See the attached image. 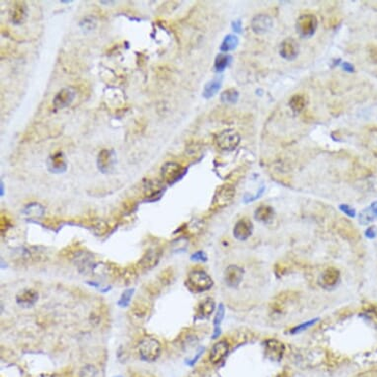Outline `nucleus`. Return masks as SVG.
<instances>
[{"mask_svg": "<svg viewBox=\"0 0 377 377\" xmlns=\"http://www.w3.org/2000/svg\"><path fill=\"white\" fill-rule=\"evenodd\" d=\"M186 285L191 291L199 293L210 289L213 285V281L204 271L194 270L188 273Z\"/></svg>", "mask_w": 377, "mask_h": 377, "instance_id": "1", "label": "nucleus"}, {"mask_svg": "<svg viewBox=\"0 0 377 377\" xmlns=\"http://www.w3.org/2000/svg\"><path fill=\"white\" fill-rule=\"evenodd\" d=\"M139 354L144 362H155L161 355V344L154 338L145 337L139 345Z\"/></svg>", "mask_w": 377, "mask_h": 377, "instance_id": "2", "label": "nucleus"}, {"mask_svg": "<svg viewBox=\"0 0 377 377\" xmlns=\"http://www.w3.org/2000/svg\"><path fill=\"white\" fill-rule=\"evenodd\" d=\"M235 188L230 184H225L218 188L212 200V209H220L230 204L235 197Z\"/></svg>", "mask_w": 377, "mask_h": 377, "instance_id": "3", "label": "nucleus"}, {"mask_svg": "<svg viewBox=\"0 0 377 377\" xmlns=\"http://www.w3.org/2000/svg\"><path fill=\"white\" fill-rule=\"evenodd\" d=\"M241 138L234 129H225L216 139V143L220 150L232 151L239 145Z\"/></svg>", "mask_w": 377, "mask_h": 377, "instance_id": "4", "label": "nucleus"}, {"mask_svg": "<svg viewBox=\"0 0 377 377\" xmlns=\"http://www.w3.org/2000/svg\"><path fill=\"white\" fill-rule=\"evenodd\" d=\"M318 27V21L313 14H303L299 16L297 21V32L302 38H311Z\"/></svg>", "mask_w": 377, "mask_h": 377, "instance_id": "5", "label": "nucleus"}, {"mask_svg": "<svg viewBox=\"0 0 377 377\" xmlns=\"http://www.w3.org/2000/svg\"><path fill=\"white\" fill-rule=\"evenodd\" d=\"M186 173V168L177 162H167L162 166L161 176L169 185L179 181Z\"/></svg>", "mask_w": 377, "mask_h": 377, "instance_id": "6", "label": "nucleus"}, {"mask_svg": "<svg viewBox=\"0 0 377 377\" xmlns=\"http://www.w3.org/2000/svg\"><path fill=\"white\" fill-rule=\"evenodd\" d=\"M117 162V157L116 153L112 149H103L100 151L98 158H97V166L98 169L102 173H110L116 165Z\"/></svg>", "mask_w": 377, "mask_h": 377, "instance_id": "7", "label": "nucleus"}, {"mask_svg": "<svg viewBox=\"0 0 377 377\" xmlns=\"http://www.w3.org/2000/svg\"><path fill=\"white\" fill-rule=\"evenodd\" d=\"M76 97V91L71 87L63 88L53 98L52 104L56 109L62 110L72 104Z\"/></svg>", "mask_w": 377, "mask_h": 377, "instance_id": "8", "label": "nucleus"}, {"mask_svg": "<svg viewBox=\"0 0 377 377\" xmlns=\"http://www.w3.org/2000/svg\"><path fill=\"white\" fill-rule=\"evenodd\" d=\"M73 262L75 266L78 267L79 272L83 274H89L94 272V267L96 266V264H94V258L88 252H78L75 255Z\"/></svg>", "mask_w": 377, "mask_h": 377, "instance_id": "9", "label": "nucleus"}, {"mask_svg": "<svg viewBox=\"0 0 377 377\" xmlns=\"http://www.w3.org/2000/svg\"><path fill=\"white\" fill-rule=\"evenodd\" d=\"M273 27V19L267 14L255 16L251 21V28L257 35H263L270 31Z\"/></svg>", "mask_w": 377, "mask_h": 377, "instance_id": "10", "label": "nucleus"}, {"mask_svg": "<svg viewBox=\"0 0 377 377\" xmlns=\"http://www.w3.org/2000/svg\"><path fill=\"white\" fill-rule=\"evenodd\" d=\"M280 55L286 61H293L299 55V44L291 38L285 39L280 46Z\"/></svg>", "mask_w": 377, "mask_h": 377, "instance_id": "11", "label": "nucleus"}, {"mask_svg": "<svg viewBox=\"0 0 377 377\" xmlns=\"http://www.w3.org/2000/svg\"><path fill=\"white\" fill-rule=\"evenodd\" d=\"M162 256V252L159 249H149L144 253L142 259L139 262V266L142 270H152L153 267H156L158 263L160 262Z\"/></svg>", "mask_w": 377, "mask_h": 377, "instance_id": "12", "label": "nucleus"}, {"mask_svg": "<svg viewBox=\"0 0 377 377\" xmlns=\"http://www.w3.org/2000/svg\"><path fill=\"white\" fill-rule=\"evenodd\" d=\"M243 274H244V271L242 267L234 266V265L229 266L226 267L224 272V282L229 287L235 288L237 286H239V284L242 282Z\"/></svg>", "mask_w": 377, "mask_h": 377, "instance_id": "13", "label": "nucleus"}, {"mask_svg": "<svg viewBox=\"0 0 377 377\" xmlns=\"http://www.w3.org/2000/svg\"><path fill=\"white\" fill-rule=\"evenodd\" d=\"M47 166L50 173H64L67 170V164L63 152H58L48 158Z\"/></svg>", "mask_w": 377, "mask_h": 377, "instance_id": "14", "label": "nucleus"}, {"mask_svg": "<svg viewBox=\"0 0 377 377\" xmlns=\"http://www.w3.org/2000/svg\"><path fill=\"white\" fill-rule=\"evenodd\" d=\"M253 233V223L248 219L238 220L233 229V234L236 239L240 241L247 240Z\"/></svg>", "mask_w": 377, "mask_h": 377, "instance_id": "15", "label": "nucleus"}, {"mask_svg": "<svg viewBox=\"0 0 377 377\" xmlns=\"http://www.w3.org/2000/svg\"><path fill=\"white\" fill-rule=\"evenodd\" d=\"M284 353V345L278 340H268L266 343V356L273 362H280Z\"/></svg>", "mask_w": 377, "mask_h": 377, "instance_id": "16", "label": "nucleus"}, {"mask_svg": "<svg viewBox=\"0 0 377 377\" xmlns=\"http://www.w3.org/2000/svg\"><path fill=\"white\" fill-rule=\"evenodd\" d=\"M339 281H340V271L334 267L326 268L320 278V283L325 288H332L336 286Z\"/></svg>", "mask_w": 377, "mask_h": 377, "instance_id": "17", "label": "nucleus"}, {"mask_svg": "<svg viewBox=\"0 0 377 377\" xmlns=\"http://www.w3.org/2000/svg\"><path fill=\"white\" fill-rule=\"evenodd\" d=\"M39 299V294L34 289H23L16 295V302L22 307H31Z\"/></svg>", "mask_w": 377, "mask_h": 377, "instance_id": "18", "label": "nucleus"}, {"mask_svg": "<svg viewBox=\"0 0 377 377\" xmlns=\"http://www.w3.org/2000/svg\"><path fill=\"white\" fill-rule=\"evenodd\" d=\"M27 13H28V10H27V5L24 1H17L12 8H11V11H10V16H11V20L13 22V24L15 25H20L22 24L25 19L27 18Z\"/></svg>", "mask_w": 377, "mask_h": 377, "instance_id": "19", "label": "nucleus"}, {"mask_svg": "<svg viewBox=\"0 0 377 377\" xmlns=\"http://www.w3.org/2000/svg\"><path fill=\"white\" fill-rule=\"evenodd\" d=\"M229 345L226 341H220L212 346L209 355V361L211 363H219L221 362L228 354Z\"/></svg>", "mask_w": 377, "mask_h": 377, "instance_id": "20", "label": "nucleus"}, {"mask_svg": "<svg viewBox=\"0 0 377 377\" xmlns=\"http://www.w3.org/2000/svg\"><path fill=\"white\" fill-rule=\"evenodd\" d=\"M377 220V201L362 209L359 216V221L362 225H367Z\"/></svg>", "mask_w": 377, "mask_h": 377, "instance_id": "21", "label": "nucleus"}, {"mask_svg": "<svg viewBox=\"0 0 377 377\" xmlns=\"http://www.w3.org/2000/svg\"><path fill=\"white\" fill-rule=\"evenodd\" d=\"M22 214L27 219H41L45 214V207L42 204L32 203L24 207Z\"/></svg>", "mask_w": 377, "mask_h": 377, "instance_id": "22", "label": "nucleus"}, {"mask_svg": "<svg viewBox=\"0 0 377 377\" xmlns=\"http://www.w3.org/2000/svg\"><path fill=\"white\" fill-rule=\"evenodd\" d=\"M214 309H216L214 300L210 298H207L199 304L198 315L200 316V318H207L212 314Z\"/></svg>", "mask_w": 377, "mask_h": 377, "instance_id": "23", "label": "nucleus"}, {"mask_svg": "<svg viewBox=\"0 0 377 377\" xmlns=\"http://www.w3.org/2000/svg\"><path fill=\"white\" fill-rule=\"evenodd\" d=\"M221 86V80L220 79H213L205 84L204 88V96L205 99H209L213 97L214 95L219 92Z\"/></svg>", "mask_w": 377, "mask_h": 377, "instance_id": "24", "label": "nucleus"}, {"mask_svg": "<svg viewBox=\"0 0 377 377\" xmlns=\"http://www.w3.org/2000/svg\"><path fill=\"white\" fill-rule=\"evenodd\" d=\"M274 217V209L268 205H261L255 211V219L259 221L267 222Z\"/></svg>", "mask_w": 377, "mask_h": 377, "instance_id": "25", "label": "nucleus"}, {"mask_svg": "<svg viewBox=\"0 0 377 377\" xmlns=\"http://www.w3.org/2000/svg\"><path fill=\"white\" fill-rule=\"evenodd\" d=\"M289 106H290V109L292 110L293 113H295V114L301 113L302 111L304 110V108L306 106L305 98L301 95L292 96L289 100Z\"/></svg>", "mask_w": 377, "mask_h": 377, "instance_id": "26", "label": "nucleus"}, {"mask_svg": "<svg viewBox=\"0 0 377 377\" xmlns=\"http://www.w3.org/2000/svg\"><path fill=\"white\" fill-rule=\"evenodd\" d=\"M239 44L238 37L235 35H228L224 38L221 46H220V50L224 52H228L230 50L235 49L236 47Z\"/></svg>", "mask_w": 377, "mask_h": 377, "instance_id": "27", "label": "nucleus"}, {"mask_svg": "<svg viewBox=\"0 0 377 377\" xmlns=\"http://www.w3.org/2000/svg\"><path fill=\"white\" fill-rule=\"evenodd\" d=\"M239 99V92L235 88H230L223 91L220 95V100L226 104H235Z\"/></svg>", "mask_w": 377, "mask_h": 377, "instance_id": "28", "label": "nucleus"}, {"mask_svg": "<svg viewBox=\"0 0 377 377\" xmlns=\"http://www.w3.org/2000/svg\"><path fill=\"white\" fill-rule=\"evenodd\" d=\"M225 314V308L222 303H220V307L218 309L217 315L213 320V325H214V333H213V339H217L220 335V324L224 318Z\"/></svg>", "mask_w": 377, "mask_h": 377, "instance_id": "29", "label": "nucleus"}, {"mask_svg": "<svg viewBox=\"0 0 377 377\" xmlns=\"http://www.w3.org/2000/svg\"><path fill=\"white\" fill-rule=\"evenodd\" d=\"M231 58L227 55H219L214 62V68L217 71L224 70L230 63Z\"/></svg>", "mask_w": 377, "mask_h": 377, "instance_id": "30", "label": "nucleus"}, {"mask_svg": "<svg viewBox=\"0 0 377 377\" xmlns=\"http://www.w3.org/2000/svg\"><path fill=\"white\" fill-rule=\"evenodd\" d=\"M133 293H134V289L133 288H128L125 290V292H123V294L121 295V298L118 301V305L120 307H126L129 305L131 299L133 297Z\"/></svg>", "mask_w": 377, "mask_h": 377, "instance_id": "31", "label": "nucleus"}, {"mask_svg": "<svg viewBox=\"0 0 377 377\" xmlns=\"http://www.w3.org/2000/svg\"><path fill=\"white\" fill-rule=\"evenodd\" d=\"M96 19L93 17H86L80 22V27L84 31H91L96 27Z\"/></svg>", "mask_w": 377, "mask_h": 377, "instance_id": "32", "label": "nucleus"}, {"mask_svg": "<svg viewBox=\"0 0 377 377\" xmlns=\"http://www.w3.org/2000/svg\"><path fill=\"white\" fill-rule=\"evenodd\" d=\"M80 377H98V371L93 365H85L81 369Z\"/></svg>", "mask_w": 377, "mask_h": 377, "instance_id": "33", "label": "nucleus"}, {"mask_svg": "<svg viewBox=\"0 0 377 377\" xmlns=\"http://www.w3.org/2000/svg\"><path fill=\"white\" fill-rule=\"evenodd\" d=\"M318 320H319V319H313V320H310V321L304 322V323L300 324L299 326H297V327L292 328L291 331H290V333H291V334H298V333H300V332H302V331L307 330L308 328H310L311 326H313L315 323H316V321H318Z\"/></svg>", "mask_w": 377, "mask_h": 377, "instance_id": "34", "label": "nucleus"}, {"mask_svg": "<svg viewBox=\"0 0 377 377\" xmlns=\"http://www.w3.org/2000/svg\"><path fill=\"white\" fill-rule=\"evenodd\" d=\"M191 260L197 262H205L207 260V256L204 251H198L191 256Z\"/></svg>", "mask_w": 377, "mask_h": 377, "instance_id": "35", "label": "nucleus"}, {"mask_svg": "<svg viewBox=\"0 0 377 377\" xmlns=\"http://www.w3.org/2000/svg\"><path fill=\"white\" fill-rule=\"evenodd\" d=\"M340 208H341V210H342L343 212H345V213L347 214L349 218H354V217L356 216L355 209H354L353 207H351L349 205H347V204H342V205L340 206Z\"/></svg>", "mask_w": 377, "mask_h": 377, "instance_id": "36", "label": "nucleus"}, {"mask_svg": "<svg viewBox=\"0 0 377 377\" xmlns=\"http://www.w3.org/2000/svg\"><path fill=\"white\" fill-rule=\"evenodd\" d=\"M365 235H366L367 238H370V239L375 238L377 235V231L375 226H371V227H369V228L365 231Z\"/></svg>", "mask_w": 377, "mask_h": 377, "instance_id": "37", "label": "nucleus"}, {"mask_svg": "<svg viewBox=\"0 0 377 377\" xmlns=\"http://www.w3.org/2000/svg\"><path fill=\"white\" fill-rule=\"evenodd\" d=\"M204 351V348L202 347V348L200 349V352H199V353L197 354V357H195V358H194V359H193L192 361H190V362H188V365H194V364H195V363L197 362V361L199 360V358H200V357L202 356V353H203Z\"/></svg>", "mask_w": 377, "mask_h": 377, "instance_id": "38", "label": "nucleus"}, {"mask_svg": "<svg viewBox=\"0 0 377 377\" xmlns=\"http://www.w3.org/2000/svg\"><path fill=\"white\" fill-rule=\"evenodd\" d=\"M344 68H345V70H348L351 72L354 71V66L352 64H349V63H344Z\"/></svg>", "mask_w": 377, "mask_h": 377, "instance_id": "39", "label": "nucleus"}, {"mask_svg": "<svg viewBox=\"0 0 377 377\" xmlns=\"http://www.w3.org/2000/svg\"><path fill=\"white\" fill-rule=\"evenodd\" d=\"M233 27H234V29H236V31L240 32V30H241V23L239 21H237L235 23H233Z\"/></svg>", "mask_w": 377, "mask_h": 377, "instance_id": "40", "label": "nucleus"}, {"mask_svg": "<svg viewBox=\"0 0 377 377\" xmlns=\"http://www.w3.org/2000/svg\"><path fill=\"white\" fill-rule=\"evenodd\" d=\"M3 188H4L3 187V183L1 182V196H3Z\"/></svg>", "mask_w": 377, "mask_h": 377, "instance_id": "41", "label": "nucleus"}, {"mask_svg": "<svg viewBox=\"0 0 377 377\" xmlns=\"http://www.w3.org/2000/svg\"><path fill=\"white\" fill-rule=\"evenodd\" d=\"M116 377H122V376H116Z\"/></svg>", "mask_w": 377, "mask_h": 377, "instance_id": "42", "label": "nucleus"}]
</instances>
